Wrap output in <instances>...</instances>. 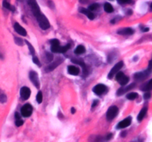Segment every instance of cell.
I'll use <instances>...</instances> for the list:
<instances>
[{
  "label": "cell",
  "instance_id": "1",
  "mask_svg": "<svg viewBox=\"0 0 152 142\" xmlns=\"http://www.w3.org/2000/svg\"><path fill=\"white\" fill-rule=\"evenodd\" d=\"M51 50L53 53H65L68 51V50L70 48L71 45L68 44H67L66 46L65 47H61L59 45V42L57 39H52L51 41Z\"/></svg>",
  "mask_w": 152,
  "mask_h": 142
},
{
  "label": "cell",
  "instance_id": "2",
  "mask_svg": "<svg viewBox=\"0 0 152 142\" xmlns=\"http://www.w3.org/2000/svg\"><path fill=\"white\" fill-rule=\"evenodd\" d=\"M37 19L39 25L42 30H47L50 28V22L48 20V19L45 17V16L42 14V13L39 15L38 16L36 17Z\"/></svg>",
  "mask_w": 152,
  "mask_h": 142
},
{
  "label": "cell",
  "instance_id": "3",
  "mask_svg": "<svg viewBox=\"0 0 152 142\" xmlns=\"http://www.w3.org/2000/svg\"><path fill=\"white\" fill-rule=\"evenodd\" d=\"M119 113V109L118 107L117 106H111L110 107L108 111H107V113H106V118L108 121H112Z\"/></svg>",
  "mask_w": 152,
  "mask_h": 142
},
{
  "label": "cell",
  "instance_id": "4",
  "mask_svg": "<svg viewBox=\"0 0 152 142\" xmlns=\"http://www.w3.org/2000/svg\"><path fill=\"white\" fill-rule=\"evenodd\" d=\"M28 3L29 6L31 7V10H32L33 15L36 17L38 16L39 15L41 14V11H40V8L39 7L37 1L36 0H28Z\"/></svg>",
  "mask_w": 152,
  "mask_h": 142
},
{
  "label": "cell",
  "instance_id": "5",
  "mask_svg": "<svg viewBox=\"0 0 152 142\" xmlns=\"http://www.w3.org/2000/svg\"><path fill=\"white\" fill-rule=\"evenodd\" d=\"M33 112V107L30 104H25L21 108V114L23 117H29L31 115Z\"/></svg>",
  "mask_w": 152,
  "mask_h": 142
},
{
  "label": "cell",
  "instance_id": "6",
  "mask_svg": "<svg viewBox=\"0 0 152 142\" xmlns=\"http://www.w3.org/2000/svg\"><path fill=\"white\" fill-rule=\"evenodd\" d=\"M123 62H118V63H117V64L114 65V67H113L109 72L108 76V79H112V78H113V77H114L119 70H120V69L123 67Z\"/></svg>",
  "mask_w": 152,
  "mask_h": 142
},
{
  "label": "cell",
  "instance_id": "7",
  "mask_svg": "<svg viewBox=\"0 0 152 142\" xmlns=\"http://www.w3.org/2000/svg\"><path fill=\"white\" fill-rule=\"evenodd\" d=\"M29 78L31 81H32V83L33 84V85L35 86L37 88H39L40 87V82H39V76L37 73L34 72V71H31L29 74Z\"/></svg>",
  "mask_w": 152,
  "mask_h": 142
},
{
  "label": "cell",
  "instance_id": "8",
  "mask_svg": "<svg viewBox=\"0 0 152 142\" xmlns=\"http://www.w3.org/2000/svg\"><path fill=\"white\" fill-rule=\"evenodd\" d=\"M63 62V59L62 58H57V60H55L54 62L51 63L46 68H45V71L46 72H50V71L53 70L54 69H56L57 67L59 66L60 64H62Z\"/></svg>",
  "mask_w": 152,
  "mask_h": 142
},
{
  "label": "cell",
  "instance_id": "9",
  "mask_svg": "<svg viewBox=\"0 0 152 142\" xmlns=\"http://www.w3.org/2000/svg\"><path fill=\"white\" fill-rule=\"evenodd\" d=\"M31 90L28 87H22L20 90V96L23 100H28L31 96Z\"/></svg>",
  "mask_w": 152,
  "mask_h": 142
},
{
  "label": "cell",
  "instance_id": "10",
  "mask_svg": "<svg viewBox=\"0 0 152 142\" xmlns=\"http://www.w3.org/2000/svg\"><path fill=\"white\" fill-rule=\"evenodd\" d=\"M106 86L104 85H102V84H99L97 85H96L94 89H93V91L95 94L98 95H100L103 94L106 91Z\"/></svg>",
  "mask_w": 152,
  "mask_h": 142
},
{
  "label": "cell",
  "instance_id": "11",
  "mask_svg": "<svg viewBox=\"0 0 152 142\" xmlns=\"http://www.w3.org/2000/svg\"><path fill=\"white\" fill-rule=\"evenodd\" d=\"M131 117H128L125 119L123 120L122 121H120L118 124L117 127L118 128V129H124V128L128 127L131 124Z\"/></svg>",
  "mask_w": 152,
  "mask_h": 142
},
{
  "label": "cell",
  "instance_id": "12",
  "mask_svg": "<svg viewBox=\"0 0 152 142\" xmlns=\"http://www.w3.org/2000/svg\"><path fill=\"white\" fill-rule=\"evenodd\" d=\"M14 30L17 33H19V35L21 36H27V32L25 30V29L24 28H22L19 23H15L14 24Z\"/></svg>",
  "mask_w": 152,
  "mask_h": 142
},
{
  "label": "cell",
  "instance_id": "13",
  "mask_svg": "<svg viewBox=\"0 0 152 142\" xmlns=\"http://www.w3.org/2000/svg\"><path fill=\"white\" fill-rule=\"evenodd\" d=\"M134 87H135V84H131V85L127 86V87H121V88H119V90H117V95H123L124 93H127V92L129 91L130 90L133 89Z\"/></svg>",
  "mask_w": 152,
  "mask_h": 142
},
{
  "label": "cell",
  "instance_id": "14",
  "mask_svg": "<svg viewBox=\"0 0 152 142\" xmlns=\"http://www.w3.org/2000/svg\"><path fill=\"white\" fill-rule=\"evenodd\" d=\"M151 73V71L146 70L144 72H141V73H137L134 75V78L137 79H144L145 78H146L150 73Z\"/></svg>",
  "mask_w": 152,
  "mask_h": 142
},
{
  "label": "cell",
  "instance_id": "15",
  "mask_svg": "<svg viewBox=\"0 0 152 142\" xmlns=\"http://www.w3.org/2000/svg\"><path fill=\"white\" fill-rule=\"evenodd\" d=\"M134 33L133 30L132 28H123L120 29L119 30L117 31V33L119 35H132Z\"/></svg>",
  "mask_w": 152,
  "mask_h": 142
},
{
  "label": "cell",
  "instance_id": "16",
  "mask_svg": "<svg viewBox=\"0 0 152 142\" xmlns=\"http://www.w3.org/2000/svg\"><path fill=\"white\" fill-rule=\"evenodd\" d=\"M68 72L71 75L76 76L80 73V70L78 67L75 66H68Z\"/></svg>",
  "mask_w": 152,
  "mask_h": 142
},
{
  "label": "cell",
  "instance_id": "17",
  "mask_svg": "<svg viewBox=\"0 0 152 142\" xmlns=\"http://www.w3.org/2000/svg\"><path fill=\"white\" fill-rule=\"evenodd\" d=\"M80 12L82 14H86L87 16V17L89 19H90V20H93V19H94V14L91 11H90V10L86 9V8H82V9H80Z\"/></svg>",
  "mask_w": 152,
  "mask_h": 142
},
{
  "label": "cell",
  "instance_id": "18",
  "mask_svg": "<svg viewBox=\"0 0 152 142\" xmlns=\"http://www.w3.org/2000/svg\"><path fill=\"white\" fill-rule=\"evenodd\" d=\"M146 113H147V108L146 107H144V108L141 109V111L139 112V113L137 116L138 121H142V120L144 118L145 115H146Z\"/></svg>",
  "mask_w": 152,
  "mask_h": 142
},
{
  "label": "cell",
  "instance_id": "19",
  "mask_svg": "<svg viewBox=\"0 0 152 142\" xmlns=\"http://www.w3.org/2000/svg\"><path fill=\"white\" fill-rule=\"evenodd\" d=\"M86 47H84L83 45H79L78 47H76V48L74 50V53H76V55H80L82 53H86Z\"/></svg>",
  "mask_w": 152,
  "mask_h": 142
},
{
  "label": "cell",
  "instance_id": "20",
  "mask_svg": "<svg viewBox=\"0 0 152 142\" xmlns=\"http://www.w3.org/2000/svg\"><path fill=\"white\" fill-rule=\"evenodd\" d=\"M72 62H74V64H80L82 68H83V70H84V73L86 74L87 73V68H86V64H85V63L83 62H82V61H80V60H74V59H72Z\"/></svg>",
  "mask_w": 152,
  "mask_h": 142
},
{
  "label": "cell",
  "instance_id": "21",
  "mask_svg": "<svg viewBox=\"0 0 152 142\" xmlns=\"http://www.w3.org/2000/svg\"><path fill=\"white\" fill-rule=\"evenodd\" d=\"M104 10L105 12L107 13H112L114 12V8L112 7V5H111L110 3H105L104 5Z\"/></svg>",
  "mask_w": 152,
  "mask_h": 142
},
{
  "label": "cell",
  "instance_id": "22",
  "mask_svg": "<svg viewBox=\"0 0 152 142\" xmlns=\"http://www.w3.org/2000/svg\"><path fill=\"white\" fill-rule=\"evenodd\" d=\"M128 81H129V79H128V76H123L119 81H119V84H120L121 85L124 86V85H127V83L128 82Z\"/></svg>",
  "mask_w": 152,
  "mask_h": 142
},
{
  "label": "cell",
  "instance_id": "23",
  "mask_svg": "<svg viewBox=\"0 0 152 142\" xmlns=\"http://www.w3.org/2000/svg\"><path fill=\"white\" fill-rule=\"evenodd\" d=\"M3 7L5 8L6 9L10 10H11V11H15V8L12 6V5H10V3H8L7 1H4L3 2Z\"/></svg>",
  "mask_w": 152,
  "mask_h": 142
},
{
  "label": "cell",
  "instance_id": "24",
  "mask_svg": "<svg viewBox=\"0 0 152 142\" xmlns=\"http://www.w3.org/2000/svg\"><path fill=\"white\" fill-rule=\"evenodd\" d=\"M138 97V94L137 93H130L126 95V98L129 100H133Z\"/></svg>",
  "mask_w": 152,
  "mask_h": 142
},
{
  "label": "cell",
  "instance_id": "25",
  "mask_svg": "<svg viewBox=\"0 0 152 142\" xmlns=\"http://www.w3.org/2000/svg\"><path fill=\"white\" fill-rule=\"evenodd\" d=\"M25 43L27 44V45L28 46L29 50H30V53H31V54L32 55V56H34L35 55V50H34V48L31 45V43H29L27 40H25Z\"/></svg>",
  "mask_w": 152,
  "mask_h": 142
},
{
  "label": "cell",
  "instance_id": "26",
  "mask_svg": "<svg viewBox=\"0 0 152 142\" xmlns=\"http://www.w3.org/2000/svg\"><path fill=\"white\" fill-rule=\"evenodd\" d=\"M37 102H38L39 104H41L42 102V93L41 91H39L38 93H37Z\"/></svg>",
  "mask_w": 152,
  "mask_h": 142
},
{
  "label": "cell",
  "instance_id": "27",
  "mask_svg": "<svg viewBox=\"0 0 152 142\" xmlns=\"http://www.w3.org/2000/svg\"><path fill=\"white\" fill-rule=\"evenodd\" d=\"M7 101V96L4 93H0V102L5 103Z\"/></svg>",
  "mask_w": 152,
  "mask_h": 142
},
{
  "label": "cell",
  "instance_id": "28",
  "mask_svg": "<svg viewBox=\"0 0 152 142\" xmlns=\"http://www.w3.org/2000/svg\"><path fill=\"white\" fill-rule=\"evenodd\" d=\"M152 90V79L148 83L147 85H145V87H144V89H143V90Z\"/></svg>",
  "mask_w": 152,
  "mask_h": 142
},
{
  "label": "cell",
  "instance_id": "29",
  "mask_svg": "<svg viewBox=\"0 0 152 142\" xmlns=\"http://www.w3.org/2000/svg\"><path fill=\"white\" fill-rule=\"evenodd\" d=\"M98 7H99V5L98 4H96V3H94V4H92V5H90L89 6V8H88V9L90 10H95L98 8Z\"/></svg>",
  "mask_w": 152,
  "mask_h": 142
},
{
  "label": "cell",
  "instance_id": "30",
  "mask_svg": "<svg viewBox=\"0 0 152 142\" xmlns=\"http://www.w3.org/2000/svg\"><path fill=\"white\" fill-rule=\"evenodd\" d=\"M46 58L48 59H47L48 62H52L53 59V56L51 53H46Z\"/></svg>",
  "mask_w": 152,
  "mask_h": 142
},
{
  "label": "cell",
  "instance_id": "31",
  "mask_svg": "<svg viewBox=\"0 0 152 142\" xmlns=\"http://www.w3.org/2000/svg\"><path fill=\"white\" fill-rule=\"evenodd\" d=\"M15 42L18 45H20V46H22V45H23V40L21 39L20 38L16 37V38H15Z\"/></svg>",
  "mask_w": 152,
  "mask_h": 142
},
{
  "label": "cell",
  "instance_id": "32",
  "mask_svg": "<svg viewBox=\"0 0 152 142\" xmlns=\"http://www.w3.org/2000/svg\"><path fill=\"white\" fill-rule=\"evenodd\" d=\"M123 76H125L123 73H122V72H118V73H117V75H116V80L119 81Z\"/></svg>",
  "mask_w": 152,
  "mask_h": 142
},
{
  "label": "cell",
  "instance_id": "33",
  "mask_svg": "<svg viewBox=\"0 0 152 142\" xmlns=\"http://www.w3.org/2000/svg\"><path fill=\"white\" fill-rule=\"evenodd\" d=\"M33 63L35 64H37L39 67H40V62H39V59L37 58V57H36V56H33Z\"/></svg>",
  "mask_w": 152,
  "mask_h": 142
},
{
  "label": "cell",
  "instance_id": "34",
  "mask_svg": "<svg viewBox=\"0 0 152 142\" xmlns=\"http://www.w3.org/2000/svg\"><path fill=\"white\" fill-rule=\"evenodd\" d=\"M23 124H24V121H23L22 120H21V119H16V125L17 127H20V126L23 125Z\"/></svg>",
  "mask_w": 152,
  "mask_h": 142
},
{
  "label": "cell",
  "instance_id": "35",
  "mask_svg": "<svg viewBox=\"0 0 152 142\" xmlns=\"http://www.w3.org/2000/svg\"><path fill=\"white\" fill-rule=\"evenodd\" d=\"M117 2H119V4H125V3L130 2L131 0H117Z\"/></svg>",
  "mask_w": 152,
  "mask_h": 142
},
{
  "label": "cell",
  "instance_id": "36",
  "mask_svg": "<svg viewBox=\"0 0 152 142\" xmlns=\"http://www.w3.org/2000/svg\"><path fill=\"white\" fill-rule=\"evenodd\" d=\"M144 99H150L151 98V93H145V94H144Z\"/></svg>",
  "mask_w": 152,
  "mask_h": 142
},
{
  "label": "cell",
  "instance_id": "37",
  "mask_svg": "<svg viewBox=\"0 0 152 142\" xmlns=\"http://www.w3.org/2000/svg\"><path fill=\"white\" fill-rule=\"evenodd\" d=\"M98 103H99L98 100H94V102H93V104H92V108L96 107V105L98 104Z\"/></svg>",
  "mask_w": 152,
  "mask_h": 142
},
{
  "label": "cell",
  "instance_id": "38",
  "mask_svg": "<svg viewBox=\"0 0 152 142\" xmlns=\"http://www.w3.org/2000/svg\"><path fill=\"white\" fill-rule=\"evenodd\" d=\"M148 70L150 71H151L152 70V60H151L149 62V64H148Z\"/></svg>",
  "mask_w": 152,
  "mask_h": 142
},
{
  "label": "cell",
  "instance_id": "39",
  "mask_svg": "<svg viewBox=\"0 0 152 142\" xmlns=\"http://www.w3.org/2000/svg\"><path fill=\"white\" fill-rule=\"evenodd\" d=\"M15 117H16V119H20V116H19V115L18 113H15Z\"/></svg>",
  "mask_w": 152,
  "mask_h": 142
},
{
  "label": "cell",
  "instance_id": "40",
  "mask_svg": "<svg viewBox=\"0 0 152 142\" xmlns=\"http://www.w3.org/2000/svg\"><path fill=\"white\" fill-rule=\"evenodd\" d=\"M75 112H76V109H74V107H72V108H71V113L72 114H74V113H75Z\"/></svg>",
  "mask_w": 152,
  "mask_h": 142
},
{
  "label": "cell",
  "instance_id": "41",
  "mask_svg": "<svg viewBox=\"0 0 152 142\" xmlns=\"http://www.w3.org/2000/svg\"><path fill=\"white\" fill-rule=\"evenodd\" d=\"M148 30H149V28H145L144 30H143V31H144V32H147Z\"/></svg>",
  "mask_w": 152,
  "mask_h": 142
},
{
  "label": "cell",
  "instance_id": "42",
  "mask_svg": "<svg viewBox=\"0 0 152 142\" xmlns=\"http://www.w3.org/2000/svg\"><path fill=\"white\" fill-rule=\"evenodd\" d=\"M125 134H126V132H125V133H122L121 135H124V137H125ZM122 137H123V135H122Z\"/></svg>",
  "mask_w": 152,
  "mask_h": 142
},
{
  "label": "cell",
  "instance_id": "43",
  "mask_svg": "<svg viewBox=\"0 0 152 142\" xmlns=\"http://www.w3.org/2000/svg\"><path fill=\"white\" fill-rule=\"evenodd\" d=\"M151 8H152V4H151Z\"/></svg>",
  "mask_w": 152,
  "mask_h": 142
}]
</instances>
